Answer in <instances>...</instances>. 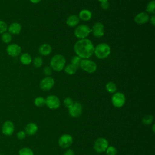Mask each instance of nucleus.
<instances>
[{"label":"nucleus","instance_id":"bb28decb","mask_svg":"<svg viewBox=\"0 0 155 155\" xmlns=\"http://www.w3.org/2000/svg\"><path fill=\"white\" fill-rule=\"evenodd\" d=\"M42 64H43V60L42 58L40 56L36 57L33 60V65L35 67H37V68L41 67Z\"/></svg>","mask_w":155,"mask_h":155},{"label":"nucleus","instance_id":"20e7f679","mask_svg":"<svg viewBox=\"0 0 155 155\" xmlns=\"http://www.w3.org/2000/svg\"><path fill=\"white\" fill-rule=\"evenodd\" d=\"M79 67L84 71L88 73H94L97 69L96 64L89 59H82L81 61Z\"/></svg>","mask_w":155,"mask_h":155},{"label":"nucleus","instance_id":"aec40b11","mask_svg":"<svg viewBox=\"0 0 155 155\" xmlns=\"http://www.w3.org/2000/svg\"><path fill=\"white\" fill-rule=\"evenodd\" d=\"M25 133L28 135H33L38 131V126L36 124L31 122L27 125L25 128Z\"/></svg>","mask_w":155,"mask_h":155},{"label":"nucleus","instance_id":"4c0bfd02","mask_svg":"<svg viewBox=\"0 0 155 155\" xmlns=\"http://www.w3.org/2000/svg\"><path fill=\"white\" fill-rule=\"evenodd\" d=\"M150 22L153 26L155 25V16L154 15L150 18Z\"/></svg>","mask_w":155,"mask_h":155},{"label":"nucleus","instance_id":"7c9ffc66","mask_svg":"<svg viewBox=\"0 0 155 155\" xmlns=\"http://www.w3.org/2000/svg\"><path fill=\"white\" fill-rule=\"evenodd\" d=\"M106 153L107 155H115L116 154V149L113 146L107 147L106 149Z\"/></svg>","mask_w":155,"mask_h":155},{"label":"nucleus","instance_id":"a878e982","mask_svg":"<svg viewBox=\"0 0 155 155\" xmlns=\"http://www.w3.org/2000/svg\"><path fill=\"white\" fill-rule=\"evenodd\" d=\"M19 155H33V151L28 148H22L19 150Z\"/></svg>","mask_w":155,"mask_h":155},{"label":"nucleus","instance_id":"cd10ccee","mask_svg":"<svg viewBox=\"0 0 155 155\" xmlns=\"http://www.w3.org/2000/svg\"><path fill=\"white\" fill-rule=\"evenodd\" d=\"M81 60H82V59L80 57H79L78 56H77V55L74 56L71 59V64H72L73 65L78 67H79Z\"/></svg>","mask_w":155,"mask_h":155},{"label":"nucleus","instance_id":"5701e85b","mask_svg":"<svg viewBox=\"0 0 155 155\" xmlns=\"http://www.w3.org/2000/svg\"><path fill=\"white\" fill-rule=\"evenodd\" d=\"M155 1L152 0L150 2H149L147 5L146 10L147 12L154 15L155 13Z\"/></svg>","mask_w":155,"mask_h":155},{"label":"nucleus","instance_id":"a19ab883","mask_svg":"<svg viewBox=\"0 0 155 155\" xmlns=\"http://www.w3.org/2000/svg\"><path fill=\"white\" fill-rule=\"evenodd\" d=\"M154 126H155V125L154 124L153 126V132H154Z\"/></svg>","mask_w":155,"mask_h":155},{"label":"nucleus","instance_id":"2eb2a0df","mask_svg":"<svg viewBox=\"0 0 155 155\" xmlns=\"http://www.w3.org/2000/svg\"><path fill=\"white\" fill-rule=\"evenodd\" d=\"M14 125L9 120L5 121L2 125V131L4 134L6 136H10L14 131Z\"/></svg>","mask_w":155,"mask_h":155},{"label":"nucleus","instance_id":"6ab92c4d","mask_svg":"<svg viewBox=\"0 0 155 155\" xmlns=\"http://www.w3.org/2000/svg\"><path fill=\"white\" fill-rule=\"evenodd\" d=\"M79 18L84 21H89L91 17H92V13L91 12L87 9H84L82 10L79 14Z\"/></svg>","mask_w":155,"mask_h":155},{"label":"nucleus","instance_id":"c9c22d12","mask_svg":"<svg viewBox=\"0 0 155 155\" xmlns=\"http://www.w3.org/2000/svg\"><path fill=\"white\" fill-rule=\"evenodd\" d=\"M17 137L19 139H23L25 137V133L23 131H21L17 133Z\"/></svg>","mask_w":155,"mask_h":155},{"label":"nucleus","instance_id":"72a5a7b5","mask_svg":"<svg viewBox=\"0 0 155 155\" xmlns=\"http://www.w3.org/2000/svg\"><path fill=\"white\" fill-rule=\"evenodd\" d=\"M43 73L44 74L47 76H49L52 73V68H51V67L50 66H46L43 69Z\"/></svg>","mask_w":155,"mask_h":155},{"label":"nucleus","instance_id":"ea45409f","mask_svg":"<svg viewBox=\"0 0 155 155\" xmlns=\"http://www.w3.org/2000/svg\"><path fill=\"white\" fill-rule=\"evenodd\" d=\"M100 2H104V1H108V0H98Z\"/></svg>","mask_w":155,"mask_h":155},{"label":"nucleus","instance_id":"412c9836","mask_svg":"<svg viewBox=\"0 0 155 155\" xmlns=\"http://www.w3.org/2000/svg\"><path fill=\"white\" fill-rule=\"evenodd\" d=\"M20 61L22 64L28 65L31 62L32 59L28 53H24L21 56Z\"/></svg>","mask_w":155,"mask_h":155},{"label":"nucleus","instance_id":"393cba45","mask_svg":"<svg viewBox=\"0 0 155 155\" xmlns=\"http://www.w3.org/2000/svg\"><path fill=\"white\" fill-rule=\"evenodd\" d=\"M34 102L37 107H42L45 104V99L42 97H38L35 99Z\"/></svg>","mask_w":155,"mask_h":155},{"label":"nucleus","instance_id":"c756f323","mask_svg":"<svg viewBox=\"0 0 155 155\" xmlns=\"http://www.w3.org/2000/svg\"><path fill=\"white\" fill-rule=\"evenodd\" d=\"M153 120V116L150 114H147L142 119V122L145 125H150L152 123Z\"/></svg>","mask_w":155,"mask_h":155},{"label":"nucleus","instance_id":"f704fd0d","mask_svg":"<svg viewBox=\"0 0 155 155\" xmlns=\"http://www.w3.org/2000/svg\"><path fill=\"white\" fill-rule=\"evenodd\" d=\"M101 7L104 9V10H107L109 8V6H110V4L108 3V1H104V2H101Z\"/></svg>","mask_w":155,"mask_h":155},{"label":"nucleus","instance_id":"dca6fc26","mask_svg":"<svg viewBox=\"0 0 155 155\" xmlns=\"http://www.w3.org/2000/svg\"><path fill=\"white\" fill-rule=\"evenodd\" d=\"M51 46L48 44H43L39 48V53L42 56H47L51 52Z\"/></svg>","mask_w":155,"mask_h":155},{"label":"nucleus","instance_id":"9d476101","mask_svg":"<svg viewBox=\"0 0 155 155\" xmlns=\"http://www.w3.org/2000/svg\"><path fill=\"white\" fill-rule=\"evenodd\" d=\"M58 143L61 147L64 148H68L73 143V137L70 134H63L60 137Z\"/></svg>","mask_w":155,"mask_h":155},{"label":"nucleus","instance_id":"6e6552de","mask_svg":"<svg viewBox=\"0 0 155 155\" xmlns=\"http://www.w3.org/2000/svg\"><path fill=\"white\" fill-rule=\"evenodd\" d=\"M45 104L50 109H56L60 105V101L57 96L50 95L46 98Z\"/></svg>","mask_w":155,"mask_h":155},{"label":"nucleus","instance_id":"f03ea898","mask_svg":"<svg viewBox=\"0 0 155 155\" xmlns=\"http://www.w3.org/2000/svg\"><path fill=\"white\" fill-rule=\"evenodd\" d=\"M66 61L64 56L62 54H55L52 57L50 61V67L56 71H62L65 65Z\"/></svg>","mask_w":155,"mask_h":155},{"label":"nucleus","instance_id":"b1692460","mask_svg":"<svg viewBox=\"0 0 155 155\" xmlns=\"http://www.w3.org/2000/svg\"><path fill=\"white\" fill-rule=\"evenodd\" d=\"M105 88L106 90L109 92V93H114L116 92V90H117V87H116V85L113 82H108L106 85H105Z\"/></svg>","mask_w":155,"mask_h":155},{"label":"nucleus","instance_id":"0eeeda50","mask_svg":"<svg viewBox=\"0 0 155 155\" xmlns=\"http://www.w3.org/2000/svg\"><path fill=\"white\" fill-rule=\"evenodd\" d=\"M108 145V141L105 138L97 139L94 144V148L96 151L98 153H102L106 150Z\"/></svg>","mask_w":155,"mask_h":155},{"label":"nucleus","instance_id":"423d86ee","mask_svg":"<svg viewBox=\"0 0 155 155\" xmlns=\"http://www.w3.org/2000/svg\"><path fill=\"white\" fill-rule=\"evenodd\" d=\"M111 101L114 107L117 108H120L122 107L125 102V95L120 92L115 93L112 96Z\"/></svg>","mask_w":155,"mask_h":155},{"label":"nucleus","instance_id":"9b49d317","mask_svg":"<svg viewBox=\"0 0 155 155\" xmlns=\"http://www.w3.org/2000/svg\"><path fill=\"white\" fill-rule=\"evenodd\" d=\"M93 35L96 38H101L104 35V26L100 22H96L91 29Z\"/></svg>","mask_w":155,"mask_h":155},{"label":"nucleus","instance_id":"1a4fd4ad","mask_svg":"<svg viewBox=\"0 0 155 155\" xmlns=\"http://www.w3.org/2000/svg\"><path fill=\"white\" fill-rule=\"evenodd\" d=\"M54 84V81L53 78L50 76H47L43 78L39 84L41 88L43 90H50Z\"/></svg>","mask_w":155,"mask_h":155},{"label":"nucleus","instance_id":"39448f33","mask_svg":"<svg viewBox=\"0 0 155 155\" xmlns=\"http://www.w3.org/2000/svg\"><path fill=\"white\" fill-rule=\"evenodd\" d=\"M91 31V29L87 25L82 24L78 26L74 30V35L76 38L82 39H85Z\"/></svg>","mask_w":155,"mask_h":155},{"label":"nucleus","instance_id":"f257e3e1","mask_svg":"<svg viewBox=\"0 0 155 155\" xmlns=\"http://www.w3.org/2000/svg\"><path fill=\"white\" fill-rule=\"evenodd\" d=\"M74 50L76 55L81 59H88L94 53V47L90 39H82L75 43Z\"/></svg>","mask_w":155,"mask_h":155},{"label":"nucleus","instance_id":"2f4dec72","mask_svg":"<svg viewBox=\"0 0 155 155\" xmlns=\"http://www.w3.org/2000/svg\"><path fill=\"white\" fill-rule=\"evenodd\" d=\"M64 103L65 106L68 108H70L74 104L73 100L70 97H66L64 101Z\"/></svg>","mask_w":155,"mask_h":155},{"label":"nucleus","instance_id":"473e14b6","mask_svg":"<svg viewBox=\"0 0 155 155\" xmlns=\"http://www.w3.org/2000/svg\"><path fill=\"white\" fill-rule=\"evenodd\" d=\"M7 30V24L3 21L0 20V33H5Z\"/></svg>","mask_w":155,"mask_h":155},{"label":"nucleus","instance_id":"f3484780","mask_svg":"<svg viewBox=\"0 0 155 155\" xmlns=\"http://www.w3.org/2000/svg\"><path fill=\"white\" fill-rule=\"evenodd\" d=\"M79 22V18L76 15H71L69 16L67 19L66 23L69 27H75Z\"/></svg>","mask_w":155,"mask_h":155},{"label":"nucleus","instance_id":"e433bc0d","mask_svg":"<svg viewBox=\"0 0 155 155\" xmlns=\"http://www.w3.org/2000/svg\"><path fill=\"white\" fill-rule=\"evenodd\" d=\"M64 155H74V153L71 150H68L65 152Z\"/></svg>","mask_w":155,"mask_h":155},{"label":"nucleus","instance_id":"4468645a","mask_svg":"<svg viewBox=\"0 0 155 155\" xmlns=\"http://www.w3.org/2000/svg\"><path fill=\"white\" fill-rule=\"evenodd\" d=\"M149 15L147 13L142 12L136 15L134 18V22L137 24H144L149 21Z\"/></svg>","mask_w":155,"mask_h":155},{"label":"nucleus","instance_id":"c85d7f7f","mask_svg":"<svg viewBox=\"0 0 155 155\" xmlns=\"http://www.w3.org/2000/svg\"><path fill=\"white\" fill-rule=\"evenodd\" d=\"M1 39L5 43H9L12 41V36L9 33H4L2 35Z\"/></svg>","mask_w":155,"mask_h":155},{"label":"nucleus","instance_id":"58836bf2","mask_svg":"<svg viewBox=\"0 0 155 155\" xmlns=\"http://www.w3.org/2000/svg\"><path fill=\"white\" fill-rule=\"evenodd\" d=\"M30 2H31L32 3H34V4H37L38 2H39L41 0H30Z\"/></svg>","mask_w":155,"mask_h":155},{"label":"nucleus","instance_id":"ddd939ff","mask_svg":"<svg viewBox=\"0 0 155 155\" xmlns=\"http://www.w3.org/2000/svg\"><path fill=\"white\" fill-rule=\"evenodd\" d=\"M21 51V47L16 44H12L7 48V52L8 55L15 57L18 56Z\"/></svg>","mask_w":155,"mask_h":155},{"label":"nucleus","instance_id":"a211bd4d","mask_svg":"<svg viewBox=\"0 0 155 155\" xmlns=\"http://www.w3.org/2000/svg\"><path fill=\"white\" fill-rule=\"evenodd\" d=\"M21 25L18 22H13L8 27V31L13 35H18L21 31Z\"/></svg>","mask_w":155,"mask_h":155},{"label":"nucleus","instance_id":"4be33fe9","mask_svg":"<svg viewBox=\"0 0 155 155\" xmlns=\"http://www.w3.org/2000/svg\"><path fill=\"white\" fill-rule=\"evenodd\" d=\"M77 70H78V67L73 65L72 64H70L67 65L64 69L65 72L69 75H73L75 74L77 71Z\"/></svg>","mask_w":155,"mask_h":155},{"label":"nucleus","instance_id":"7ed1b4c3","mask_svg":"<svg viewBox=\"0 0 155 155\" xmlns=\"http://www.w3.org/2000/svg\"><path fill=\"white\" fill-rule=\"evenodd\" d=\"M111 52L110 47L106 43H101L94 47V53L99 59H105L109 56Z\"/></svg>","mask_w":155,"mask_h":155},{"label":"nucleus","instance_id":"f8f14e48","mask_svg":"<svg viewBox=\"0 0 155 155\" xmlns=\"http://www.w3.org/2000/svg\"><path fill=\"white\" fill-rule=\"evenodd\" d=\"M69 109V114L73 117H79L82 110V105L79 102H74L73 105L68 108Z\"/></svg>","mask_w":155,"mask_h":155}]
</instances>
